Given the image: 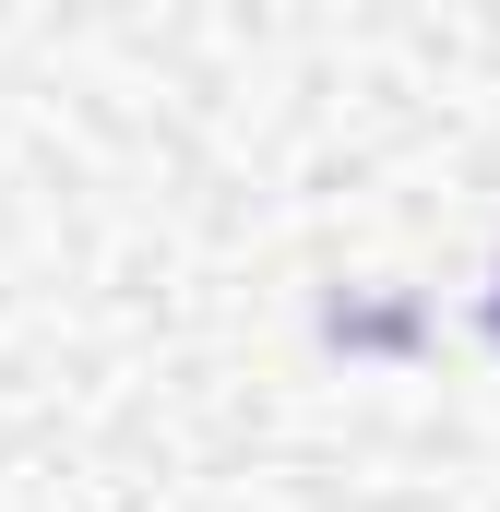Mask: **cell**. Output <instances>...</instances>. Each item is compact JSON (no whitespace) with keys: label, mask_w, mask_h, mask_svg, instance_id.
<instances>
[{"label":"cell","mask_w":500,"mask_h":512,"mask_svg":"<svg viewBox=\"0 0 500 512\" xmlns=\"http://www.w3.org/2000/svg\"><path fill=\"white\" fill-rule=\"evenodd\" d=\"M489 346H500V286H489Z\"/></svg>","instance_id":"cell-1"}]
</instances>
